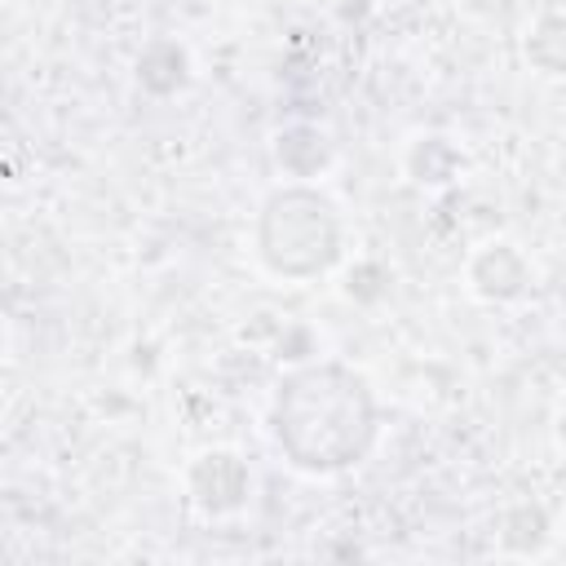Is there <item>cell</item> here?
Segmentation results:
<instances>
[{
  "label": "cell",
  "instance_id": "1",
  "mask_svg": "<svg viewBox=\"0 0 566 566\" xmlns=\"http://www.w3.org/2000/svg\"><path fill=\"white\" fill-rule=\"evenodd\" d=\"M274 438L305 473H340L358 464L376 438V402L358 371L310 363L279 385Z\"/></svg>",
  "mask_w": 566,
  "mask_h": 566
},
{
  "label": "cell",
  "instance_id": "2",
  "mask_svg": "<svg viewBox=\"0 0 566 566\" xmlns=\"http://www.w3.org/2000/svg\"><path fill=\"white\" fill-rule=\"evenodd\" d=\"M261 261L283 279H314L340 252V217L327 195L310 186L274 190L256 226Z\"/></svg>",
  "mask_w": 566,
  "mask_h": 566
}]
</instances>
